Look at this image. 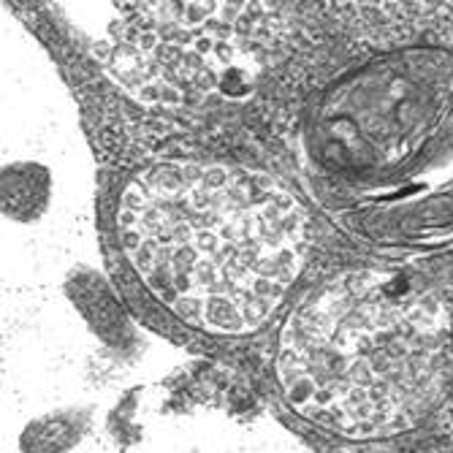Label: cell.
Listing matches in <instances>:
<instances>
[{"instance_id": "1", "label": "cell", "mask_w": 453, "mask_h": 453, "mask_svg": "<svg viewBox=\"0 0 453 453\" xmlns=\"http://www.w3.org/2000/svg\"><path fill=\"white\" fill-rule=\"evenodd\" d=\"M122 247L150 291L207 332H250L302 269L307 226L296 198L266 174L163 166L119 207Z\"/></svg>"}, {"instance_id": "2", "label": "cell", "mask_w": 453, "mask_h": 453, "mask_svg": "<svg viewBox=\"0 0 453 453\" xmlns=\"http://www.w3.org/2000/svg\"><path fill=\"white\" fill-rule=\"evenodd\" d=\"M448 348V318L434 296L388 272H353L294 312L277 369L304 418L350 437H386L434 404Z\"/></svg>"}, {"instance_id": "3", "label": "cell", "mask_w": 453, "mask_h": 453, "mask_svg": "<svg viewBox=\"0 0 453 453\" xmlns=\"http://www.w3.org/2000/svg\"><path fill=\"white\" fill-rule=\"evenodd\" d=\"M332 142L369 182L383 242H453V58L410 52L340 96Z\"/></svg>"}, {"instance_id": "4", "label": "cell", "mask_w": 453, "mask_h": 453, "mask_svg": "<svg viewBox=\"0 0 453 453\" xmlns=\"http://www.w3.org/2000/svg\"><path fill=\"white\" fill-rule=\"evenodd\" d=\"M93 52L150 104L207 98L258 68L269 41L266 0H60Z\"/></svg>"}]
</instances>
